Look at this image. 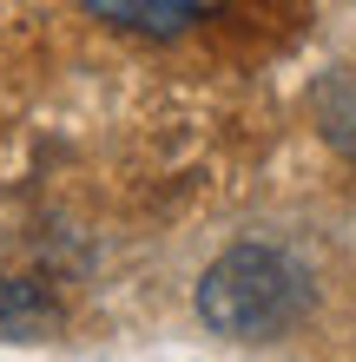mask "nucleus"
Listing matches in <instances>:
<instances>
[{
    "instance_id": "obj_3",
    "label": "nucleus",
    "mask_w": 356,
    "mask_h": 362,
    "mask_svg": "<svg viewBox=\"0 0 356 362\" xmlns=\"http://www.w3.org/2000/svg\"><path fill=\"white\" fill-rule=\"evenodd\" d=\"M59 323V303L27 276H0V336L7 343H33Z\"/></svg>"
},
{
    "instance_id": "obj_1",
    "label": "nucleus",
    "mask_w": 356,
    "mask_h": 362,
    "mask_svg": "<svg viewBox=\"0 0 356 362\" xmlns=\"http://www.w3.org/2000/svg\"><path fill=\"white\" fill-rule=\"evenodd\" d=\"M310 310V276L264 244H238L205 270L198 284V316L205 329L238 336V343H270V336L297 329V316Z\"/></svg>"
},
{
    "instance_id": "obj_2",
    "label": "nucleus",
    "mask_w": 356,
    "mask_h": 362,
    "mask_svg": "<svg viewBox=\"0 0 356 362\" xmlns=\"http://www.w3.org/2000/svg\"><path fill=\"white\" fill-rule=\"evenodd\" d=\"M99 20H113L125 33H185L192 20H205L218 0H79Z\"/></svg>"
}]
</instances>
